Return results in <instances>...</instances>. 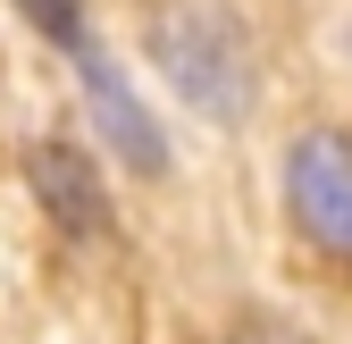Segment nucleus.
Here are the masks:
<instances>
[{
  "label": "nucleus",
  "mask_w": 352,
  "mask_h": 344,
  "mask_svg": "<svg viewBox=\"0 0 352 344\" xmlns=\"http://www.w3.org/2000/svg\"><path fill=\"white\" fill-rule=\"evenodd\" d=\"M143 34L185 109H201L210 126H243L260 76H252V34L227 0H168V9L143 17Z\"/></svg>",
  "instance_id": "nucleus-1"
},
{
  "label": "nucleus",
  "mask_w": 352,
  "mask_h": 344,
  "mask_svg": "<svg viewBox=\"0 0 352 344\" xmlns=\"http://www.w3.org/2000/svg\"><path fill=\"white\" fill-rule=\"evenodd\" d=\"M285 210L327 252H352V135L319 126V135H302L285 151Z\"/></svg>",
  "instance_id": "nucleus-2"
},
{
  "label": "nucleus",
  "mask_w": 352,
  "mask_h": 344,
  "mask_svg": "<svg viewBox=\"0 0 352 344\" xmlns=\"http://www.w3.org/2000/svg\"><path fill=\"white\" fill-rule=\"evenodd\" d=\"M76 84H84V101H93V118H101V135H109V151L135 168V177H168V135L151 126V109L135 101V84H126V67L101 51V42H76Z\"/></svg>",
  "instance_id": "nucleus-3"
},
{
  "label": "nucleus",
  "mask_w": 352,
  "mask_h": 344,
  "mask_svg": "<svg viewBox=\"0 0 352 344\" xmlns=\"http://www.w3.org/2000/svg\"><path fill=\"white\" fill-rule=\"evenodd\" d=\"M25 185H34L42 219H51L59 235H101V227H109L101 168L84 160V151H67V143H34V160H25Z\"/></svg>",
  "instance_id": "nucleus-4"
},
{
  "label": "nucleus",
  "mask_w": 352,
  "mask_h": 344,
  "mask_svg": "<svg viewBox=\"0 0 352 344\" xmlns=\"http://www.w3.org/2000/svg\"><path fill=\"white\" fill-rule=\"evenodd\" d=\"M84 9H93V0H17V17H25L42 42H59V51L84 42Z\"/></svg>",
  "instance_id": "nucleus-5"
}]
</instances>
